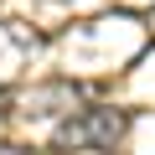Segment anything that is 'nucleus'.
Masks as SVG:
<instances>
[{
    "instance_id": "1",
    "label": "nucleus",
    "mask_w": 155,
    "mask_h": 155,
    "mask_svg": "<svg viewBox=\"0 0 155 155\" xmlns=\"http://www.w3.org/2000/svg\"><path fill=\"white\" fill-rule=\"evenodd\" d=\"M129 129V114L124 109H109V104H88V109H72L62 124H57V150H114Z\"/></svg>"
},
{
    "instance_id": "2",
    "label": "nucleus",
    "mask_w": 155,
    "mask_h": 155,
    "mask_svg": "<svg viewBox=\"0 0 155 155\" xmlns=\"http://www.w3.org/2000/svg\"><path fill=\"white\" fill-rule=\"evenodd\" d=\"M5 109H11V93H5V88H0V114H5Z\"/></svg>"
}]
</instances>
